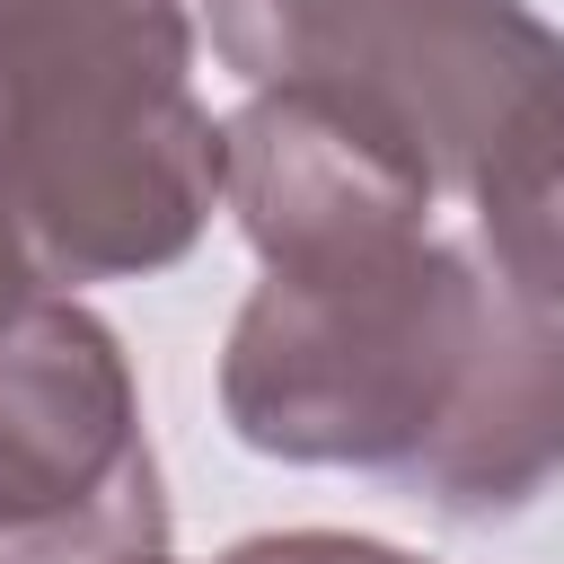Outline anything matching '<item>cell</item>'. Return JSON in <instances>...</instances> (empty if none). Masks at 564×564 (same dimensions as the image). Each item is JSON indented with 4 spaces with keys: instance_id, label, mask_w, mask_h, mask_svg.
<instances>
[{
    "instance_id": "5",
    "label": "cell",
    "mask_w": 564,
    "mask_h": 564,
    "mask_svg": "<svg viewBox=\"0 0 564 564\" xmlns=\"http://www.w3.org/2000/svg\"><path fill=\"white\" fill-rule=\"evenodd\" d=\"M432 194L441 185L388 132L317 97H247L220 123V203L238 212L264 273L423 238Z\"/></svg>"
},
{
    "instance_id": "10",
    "label": "cell",
    "mask_w": 564,
    "mask_h": 564,
    "mask_svg": "<svg viewBox=\"0 0 564 564\" xmlns=\"http://www.w3.org/2000/svg\"><path fill=\"white\" fill-rule=\"evenodd\" d=\"M150 564H167V555H150Z\"/></svg>"
},
{
    "instance_id": "3",
    "label": "cell",
    "mask_w": 564,
    "mask_h": 564,
    "mask_svg": "<svg viewBox=\"0 0 564 564\" xmlns=\"http://www.w3.org/2000/svg\"><path fill=\"white\" fill-rule=\"evenodd\" d=\"M203 18L256 97H317L458 194L564 88V35L529 0H203Z\"/></svg>"
},
{
    "instance_id": "2",
    "label": "cell",
    "mask_w": 564,
    "mask_h": 564,
    "mask_svg": "<svg viewBox=\"0 0 564 564\" xmlns=\"http://www.w3.org/2000/svg\"><path fill=\"white\" fill-rule=\"evenodd\" d=\"M511 282L449 238H397L326 264H282L247 291L220 405L247 449L291 467L414 476L467 414Z\"/></svg>"
},
{
    "instance_id": "1",
    "label": "cell",
    "mask_w": 564,
    "mask_h": 564,
    "mask_svg": "<svg viewBox=\"0 0 564 564\" xmlns=\"http://www.w3.org/2000/svg\"><path fill=\"white\" fill-rule=\"evenodd\" d=\"M220 203L176 0H0V256L35 291L176 264Z\"/></svg>"
},
{
    "instance_id": "6",
    "label": "cell",
    "mask_w": 564,
    "mask_h": 564,
    "mask_svg": "<svg viewBox=\"0 0 564 564\" xmlns=\"http://www.w3.org/2000/svg\"><path fill=\"white\" fill-rule=\"evenodd\" d=\"M555 476H564V308L511 291L458 432L405 476V494H423L449 520H502L529 511Z\"/></svg>"
},
{
    "instance_id": "4",
    "label": "cell",
    "mask_w": 564,
    "mask_h": 564,
    "mask_svg": "<svg viewBox=\"0 0 564 564\" xmlns=\"http://www.w3.org/2000/svg\"><path fill=\"white\" fill-rule=\"evenodd\" d=\"M167 485L141 388L97 308L26 291L0 308V564H150Z\"/></svg>"
},
{
    "instance_id": "7",
    "label": "cell",
    "mask_w": 564,
    "mask_h": 564,
    "mask_svg": "<svg viewBox=\"0 0 564 564\" xmlns=\"http://www.w3.org/2000/svg\"><path fill=\"white\" fill-rule=\"evenodd\" d=\"M467 203L494 247V273L511 291L564 308V88H546L520 115V132L476 167Z\"/></svg>"
},
{
    "instance_id": "8",
    "label": "cell",
    "mask_w": 564,
    "mask_h": 564,
    "mask_svg": "<svg viewBox=\"0 0 564 564\" xmlns=\"http://www.w3.org/2000/svg\"><path fill=\"white\" fill-rule=\"evenodd\" d=\"M220 564H423V555L379 546V538H344V529H282V538H247V546H229Z\"/></svg>"
},
{
    "instance_id": "9",
    "label": "cell",
    "mask_w": 564,
    "mask_h": 564,
    "mask_svg": "<svg viewBox=\"0 0 564 564\" xmlns=\"http://www.w3.org/2000/svg\"><path fill=\"white\" fill-rule=\"evenodd\" d=\"M26 291H35V282H26V273H18V264H9V256H0V308H18V300H26Z\"/></svg>"
}]
</instances>
